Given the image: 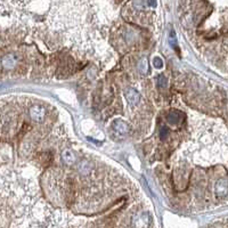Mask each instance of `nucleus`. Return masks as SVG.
Returning a JSON list of instances; mask_svg holds the SVG:
<instances>
[{
    "label": "nucleus",
    "mask_w": 228,
    "mask_h": 228,
    "mask_svg": "<svg viewBox=\"0 0 228 228\" xmlns=\"http://www.w3.org/2000/svg\"><path fill=\"white\" fill-rule=\"evenodd\" d=\"M147 3H148V6H152V7H155L156 6L155 0H147Z\"/></svg>",
    "instance_id": "obj_13"
},
{
    "label": "nucleus",
    "mask_w": 228,
    "mask_h": 228,
    "mask_svg": "<svg viewBox=\"0 0 228 228\" xmlns=\"http://www.w3.org/2000/svg\"><path fill=\"white\" fill-rule=\"evenodd\" d=\"M228 193V185L225 179L219 180L216 184V194L218 197H225Z\"/></svg>",
    "instance_id": "obj_6"
},
{
    "label": "nucleus",
    "mask_w": 228,
    "mask_h": 228,
    "mask_svg": "<svg viewBox=\"0 0 228 228\" xmlns=\"http://www.w3.org/2000/svg\"><path fill=\"white\" fill-rule=\"evenodd\" d=\"M1 63H3V66L6 70H12L17 64V57L15 55H13V54H9V55H6L3 57Z\"/></svg>",
    "instance_id": "obj_7"
},
{
    "label": "nucleus",
    "mask_w": 228,
    "mask_h": 228,
    "mask_svg": "<svg viewBox=\"0 0 228 228\" xmlns=\"http://www.w3.org/2000/svg\"><path fill=\"white\" fill-rule=\"evenodd\" d=\"M167 136H168V130H167L166 127H162L160 129V138L161 139H166Z\"/></svg>",
    "instance_id": "obj_12"
},
{
    "label": "nucleus",
    "mask_w": 228,
    "mask_h": 228,
    "mask_svg": "<svg viewBox=\"0 0 228 228\" xmlns=\"http://www.w3.org/2000/svg\"><path fill=\"white\" fill-rule=\"evenodd\" d=\"M112 128L113 130L119 135H127L130 131V127L125 121L120 119H116L112 122Z\"/></svg>",
    "instance_id": "obj_1"
},
{
    "label": "nucleus",
    "mask_w": 228,
    "mask_h": 228,
    "mask_svg": "<svg viewBox=\"0 0 228 228\" xmlns=\"http://www.w3.org/2000/svg\"><path fill=\"white\" fill-rule=\"evenodd\" d=\"M185 118V114L180 111H177V109H172L170 112L167 114V120L170 125H179Z\"/></svg>",
    "instance_id": "obj_2"
},
{
    "label": "nucleus",
    "mask_w": 228,
    "mask_h": 228,
    "mask_svg": "<svg viewBox=\"0 0 228 228\" xmlns=\"http://www.w3.org/2000/svg\"><path fill=\"white\" fill-rule=\"evenodd\" d=\"M125 99L128 100V103L130 105H137L139 103V99H141L139 93L136 89H134V88H128L125 93Z\"/></svg>",
    "instance_id": "obj_4"
},
{
    "label": "nucleus",
    "mask_w": 228,
    "mask_h": 228,
    "mask_svg": "<svg viewBox=\"0 0 228 228\" xmlns=\"http://www.w3.org/2000/svg\"><path fill=\"white\" fill-rule=\"evenodd\" d=\"M46 115V109L42 106H39V105H35V106L31 107L30 109V116L33 121H42Z\"/></svg>",
    "instance_id": "obj_3"
},
{
    "label": "nucleus",
    "mask_w": 228,
    "mask_h": 228,
    "mask_svg": "<svg viewBox=\"0 0 228 228\" xmlns=\"http://www.w3.org/2000/svg\"><path fill=\"white\" fill-rule=\"evenodd\" d=\"M153 65L155 66L156 69H161L163 66V61H162V58L160 56H156V57H154V60H153Z\"/></svg>",
    "instance_id": "obj_10"
},
{
    "label": "nucleus",
    "mask_w": 228,
    "mask_h": 228,
    "mask_svg": "<svg viewBox=\"0 0 228 228\" xmlns=\"http://www.w3.org/2000/svg\"><path fill=\"white\" fill-rule=\"evenodd\" d=\"M138 67H139V71H141L143 74H146L147 73V71H148V64H147V60L145 57H143V58L139 61Z\"/></svg>",
    "instance_id": "obj_8"
},
{
    "label": "nucleus",
    "mask_w": 228,
    "mask_h": 228,
    "mask_svg": "<svg viewBox=\"0 0 228 228\" xmlns=\"http://www.w3.org/2000/svg\"><path fill=\"white\" fill-rule=\"evenodd\" d=\"M169 41H170V44L172 45V47L176 48V45H177V39H176V34H175V32H173V31L170 32V37H169Z\"/></svg>",
    "instance_id": "obj_11"
},
{
    "label": "nucleus",
    "mask_w": 228,
    "mask_h": 228,
    "mask_svg": "<svg viewBox=\"0 0 228 228\" xmlns=\"http://www.w3.org/2000/svg\"><path fill=\"white\" fill-rule=\"evenodd\" d=\"M156 84L159 88H166L167 87V78L163 74H159L156 77Z\"/></svg>",
    "instance_id": "obj_9"
},
{
    "label": "nucleus",
    "mask_w": 228,
    "mask_h": 228,
    "mask_svg": "<svg viewBox=\"0 0 228 228\" xmlns=\"http://www.w3.org/2000/svg\"><path fill=\"white\" fill-rule=\"evenodd\" d=\"M62 161L67 166H73L77 161V156L75 153L70 148H65V150L62 152Z\"/></svg>",
    "instance_id": "obj_5"
}]
</instances>
